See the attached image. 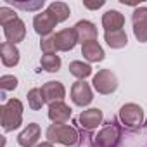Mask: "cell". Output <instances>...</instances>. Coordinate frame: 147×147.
Here are the masks:
<instances>
[{"instance_id":"obj_26","label":"cell","mask_w":147,"mask_h":147,"mask_svg":"<svg viewBox=\"0 0 147 147\" xmlns=\"http://www.w3.org/2000/svg\"><path fill=\"white\" fill-rule=\"evenodd\" d=\"M14 19H18L14 11H11L9 7H0V23H2V26L11 23V21H14Z\"/></svg>"},{"instance_id":"obj_8","label":"cell","mask_w":147,"mask_h":147,"mask_svg":"<svg viewBox=\"0 0 147 147\" xmlns=\"http://www.w3.org/2000/svg\"><path fill=\"white\" fill-rule=\"evenodd\" d=\"M4 35H5V38H7L9 43H14V45H16V43L21 42V40L24 38V35H26L24 23L18 18V19H14V21H11V23L4 24Z\"/></svg>"},{"instance_id":"obj_20","label":"cell","mask_w":147,"mask_h":147,"mask_svg":"<svg viewBox=\"0 0 147 147\" xmlns=\"http://www.w3.org/2000/svg\"><path fill=\"white\" fill-rule=\"evenodd\" d=\"M106 42L113 49H121V47L126 45L128 38H126V33L123 30H119V31H109V33H106Z\"/></svg>"},{"instance_id":"obj_13","label":"cell","mask_w":147,"mask_h":147,"mask_svg":"<svg viewBox=\"0 0 147 147\" xmlns=\"http://www.w3.org/2000/svg\"><path fill=\"white\" fill-rule=\"evenodd\" d=\"M125 24V18L118 11H107L102 16V26L106 28V33L109 31H119Z\"/></svg>"},{"instance_id":"obj_14","label":"cell","mask_w":147,"mask_h":147,"mask_svg":"<svg viewBox=\"0 0 147 147\" xmlns=\"http://www.w3.org/2000/svg\"><path fill=\"white\" fill-rule=\"evenodd\" d=\"M71 116V109L64 102H52L49 107V118L55 125H64V121Z\"/></svg>"},{"instance_id":"obj_23","label":"cell","mask_w":147,"mask_h":147,"mask_svg":"<svg viewBox=\"0 0 147 147\" xmlns=\"http://www.w3.org/2000/svg\"><path fill=\"white\" fill-rule=\"evenodd\" d=\"M43 102H45V99H43L42 88H33V90L28 92V104H30V107H31L33 111L40 109V107L43 106Z\"/></svg>"},{"instance_id":"obj_27","label":"cell","mask_w":147,"mask_h":147,"mask_svg":"<svg viewBox=\"0 0 147 147\" xmlns=\"http://www.w3.org/2000/svg\"><path fill=\"white\" fill-rule=\"evenodd\" d=\"M83 5H85L87 9H99V7H102V5H104V0H100V2H95V4H90V2H83Z\"/></svg>"},{"instance_id":"obj_5","label":"cell","mask_w":147,"mask_h":147,"mask_svg":"<svg viewBox=\"0 0 147 147\" xmlns=\"http://www.w3.org/2000/svg\"><path fill=\"white\" fill-rule=\"evenodd\" d=\"M52 38H54L55 50H71L73 47L76 45V42H78V35H76L75 28L62 30V31L52 35Z\"/></svg>"},{"instance_id":"obj_11","label":"cell","mask_w":147,"mask_h":147,"mask_svg":"<svg viewBox=\"0 0 147 147\" xmlns=\"http://www.w3.org/2000/svg\"><path fill=\"white\" fill-rule=\"evenodd\" d=\"M75 31H76L78 42H82V45L87 43V42L97 40V28H95L90 21H80V23H76Z\"/></svg>"},{"instance_id":"obj_6","label":"cell","mask_w":147,"mask_h":147,"mask_svg":"<svg viewBox=\"0 0 147 147\" xmlns=\"http://www.w3.org/2000/svg\"><path fill=\"white\" fill-rule=\"evenodd\" d=\"M55 24H57V19H55L49 11H43V12L36 14V16H35V19H33L35 31H36L38 35H42V36L50 35V33H52V30L55 28Z\"/></svg>"},{"instance_id":"obj_4","label":"cell","mask_w":147,"mask_h":147,"mask_svg":"<svg viewBox=\"0 0 147 147\" xmlns=\"http://www.w3.org/2000/svg\"><path fill=\"white\" fill-rule=\"evenodd\" d=\"M94 87L100 94H111V92L116 90L118 82H116V76L113 75L111 71L102 69V71H99L97 75L94 76Z\"/></svg>"},{"instance_id":"obj_19","label":"cell","mask_w":147,"mask_h":147,"mask_svg":"<svg viewBox=\"0 0 147 147\" xmlns=\"http://www.w3.org/2000/svg\"><path fill=\"white\" fill-rule=\"evenodd\" d=\"M47 11L57 19V23H62V21H66V19L69 18V7H67L64 2H52V4L47 7Z\"/></svg>"},{"instance_id":"obj_22","label":"cell","mask_w":147,"mask_h":147,"mask_svg":"<svg viewBox=\"0 0 147 147\" xmlns=\"http://www.w3.org/2000/svg\"><path fill=\"white\" fill-rule=\"evenodd\" d=\"M40 62H42L43 69H47L49 73H55V71H59V67H61V59H59V55H55V54H43Z\"/></svg>"},{"instance_id":"obj_15","label":"cell","mask_w":147,"mask_h":147,"mask_svg":"<svg viewBox=\"0 0 147 147\" xmlns=\"http://www.w3.org/2000/svg\"><path fill=\"white\" fill-rule=\"evenodd\" d=\"M38 138H40V126H38L36 123H31V125H28V128H26L24 131L19 133L18 142H19V145H23V147H31V145L36 144Z\"/></svg>"},{"instance_id":"obj_3","label":"cell","mask_w":147,"mask_h":147,"mask_svg":"<svg viewBox=\"0 0 147 147\" xmlns=\"http://www.w3.org/2000/svg\"><path fill=\"white\" fill-rule=\"evenodd\" d=\"M119 118H121V121H123V125L126 128L137 130V128H140V125L144 121V111L137 104H126V106L121 107Z\"/></svg>"},{"instance_id":"obj_7","label":"cell","mask_w":147,"mask_h":147,"mask_svg":"<svg viewBox=\"0 0 147 147\" xmlns=\"http://www.w3.org/2000/svg\"><path fill=\"white\" fill-rule=\"evenodd\" d=\"M71 99H73V102H75L76 106H88L90 102H92V90H90V87L85 83V82H76L75 85H73V88H71Z\"/></svg>"},{"instance_id":"obj_18","label":"cell","mask_w":147,"mask_h":147,"mask_svg":"<svg viewBox=\"0 0 147 147\" xmlns=\"http://www.w3.org/2000/svg\"><path fill=\"white\" fill-rule=\"evenodd\" d=\"M80 121L85 128L92 130V128H97L102 121V111L100 109H88V111H83L82 116H80Z\"/></svg>"},{"instance_id":"obj_1","label":"cell","mask_w":147,"mask_h":147,"mask_svg":"<svg viewBox=\"0 0 147 147\" xmlns=\"http://www.w3.org/2000/svg\"><path fill=\"white\" fill-rule=\"evenodd\" d=\"M23 118V106L18 99H11L7 104L2 106V128L5 131H12L21 125Z\"/></svg>"},{"instance_id":"obj_25","label":"cell","mask_w":147,"mask_h":147,"mask_svg":"<svg viewBox=\"0 0 147 147\" xmlns=\"http://www.w3.org/2000/svg\"><path fill=\"white\" fill-rule=\"evenodd\" d=\"M43 0H36V2H16L14 7H19L23 11H38L43 7Z\"/></svg>"},{"instance_id":"obj_17","label":"cell","mask_w":147,"mask_h":147,"mask_svg":"<svg viewBox=\"0 0 147 147\" xmlns=\"http://www.w3.org/2000/svg\"><path fill=\"white\" fill-rule=\"evenodd\" d=\"M82 54H83V57L88 59L90 62H97V61H102V59H104V50H102V47L97 43V40L83 43V45H82Z\"/></svg>"},{"instance_id":"obj_24","label":"cell","mask_w":147,"mask_h":147,"mask_svg":"<svg viewBox=\"0 0 147 147\" xmlns=\"http://www.w3.org/2000/svg\"><path fill=\"white\" fill-rule=\"evenodd\" d=\"M0 87H2V90H14L18 87V78L11 75H4L0 78Z\"/></svg>"},{"instance_id":"obj_21","label":"cell","mask_w":147,"mask_h":147,"mask_svg":"<svg viewBox=\"0 0 147 147\" xmlns=\"http://www.w3.org/2000/svg\"><path fill=\"white\" fill-rule=\"evenodd\" d=\"M69 71H71L73 76H76V78H80V80L92 75L90 64H85V62H82V61H73V62L69 64Z\"/></svg>"},{"instance_id":"obj_12","label":"cell","mask_w":147,"mask_h":147,"mask_svg":"<svg viewBox=\"0 0 147 147\" xmlns=\"http://www.w3.org/2000/svg\"><path fill=\"white\" fill-rule=\"evenodd\" d=\"M42 94H43V99L52 104V102H61L64 99L66 90L59 82H49L47 85L42 87Z\"/></svg>"},{"instance_id":"obj_2","label":"cell","mask_w":147,"mask_h":147,"mask_svg":"<svg viewBox=\"0 0 147 147\" xmlns=\"http://www.w3.org/2000/svg\"><path fill=\"white\" fill-rule=\"evenodd\" d=\"M47 138L50 142H61L64 145H73V144H76L78 135L69 125H52L47 130Z\"/></svg>"},{"instance_id":"obj_10","label":"cell","mask_w":147,"mask_h":147,"mask_svg":"<svg viewBox=\"0 0 147 147\" xmlns=\"http://www.w3.org/2000/svg\"><path fill=\"white\" fill-rule=\"evenodd\" d=\"M133 31L140 42H147V7H140L133 12Z\"/></svg>"},{"instance_id":"obj_9","label":"cell","mask_w":147,"mask_h":147,"mask_svg":"<svg viewBox=\"0 0 147 147\" xmlns=\"http://www.w3.org/2000/svg\"><path fill=\"white\" fill-rule=\"evenodd\" d=\"M119 140V131L116 126H106L94 140V147H116Z\"/></svg>"},{"instance_id":"obj_28","label":"cell","mask_w":147,"mask_h":147,"mask_svg":"<svg viewBox=\"0 0 147 147\" xmlns=\"http://www.w3.org/2000/svg\"><path fill=\"white\" fill-rule=\"evenodd\" d=\"M38 147H52L50 144H42V145H38Z\"/></svg>"},{"instance_id":"obj_16","label":"cell","mask_w":147,"mask_h":147,"mask_svg":"<svg viewBox=\"0 0 147 147\" xmlns=\"http://www.w3.org/2000/svg\"><path fill=\"white\" fill-rule=\"evenodd\" d=\"M0 52H2V62L4 66H16L19 62V50L14 43H9V42H4L2 47H0Z\"/></svg>"}]
</instances>
